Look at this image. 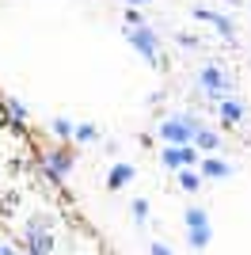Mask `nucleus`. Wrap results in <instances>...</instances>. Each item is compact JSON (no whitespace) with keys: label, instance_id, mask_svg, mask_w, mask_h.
<instances>
[{"label":"nucleus","instance_id":"obj_1","mask_svg":"<svg viewBox=\"0 0 251 255\" xmlns=\"http://www.w3.org/2000/svg\"><path fill=\"white\" fill-rule=\"evenodd\" d=\"M183 221H187V240H190V248H194V252H206V248L213 244V225H209V213L202 210V206H187Z\"/></svg>","mask_w":251,"mask_h":255},{"label":"nucleus","instance_id":"obj_2","mask_svg":"<svg viewBox=\"0 0 251 255\" xmlns=\"http://www.w3.org/2000/svg\"><path fill=\"white\" fill-rule=\"evenodd\" d=\"M129 42H133V50L141 53L148 65H160V38H156V31H148V27H133V31H129Z\"/></svg>","mask_w":251,"mask_h":255},{"label":"nucleus","instance_id":"obj_3","mask_svg":"<svg viewBox=\"0 0 251 255\" xmlns=\"http://www.w3.org/2000/svg\"><path fill=\"white\" fill-rule=\"evenodd\" d=\"M164 164H167V168H175V171L198 168V164H202V152L194 149V145H164Z\"/></svg>","mask_w":251,"mask_h":255},{"label":"nucleus","instance_id":"obj_4","mask_svg":"<svg viewBox=\"0 0 251 255\" xmlns=\"http://www.w3.org/2000/svg\"><path fill=\"white\" fill-rule=\"evenodd\" d=\"M198 88H202V92H209L213 99H221V96H232V80H229L225 73H221V69H213V65L198 73Z\"/></svg>","mask_w":251,"mask_h":255},{"label":"nucleus","instance_id":"obj_5","mask_svg":"<svg viewBox=\"0 0 251 255\" xmlns=\"http://www.w3.org/2000/svg\"><path fill=\"white\" fill-rule=\"evenodd\" d=\"M194 19H206V23H213L221 34H225V42H236V27H232V19L229 15H221V11H209V8H194Z\"/></svg>","mask_w":251,"mask_h":255},{"label":"nucleus","instance_id":"obj_6","mask_svg":"<svg viewBox=\"0 0 251 255\" xmlns=\"http://www.w3.org/2000/svg\"><path fill=\"white\" fill-rule=\"evenodd\" d=\"M217 115L225 118V126H236V122H244V115H248V111H244V103L236 96H221L217 99Z\"/></svg>","mask_w":251,"mask_h":255},{"label":"nucleus","instance_id":"obj_7","mask_svg":"<svg viewBox=\"0 0 251 255\" xmlns=\"http://www.w3.org/2000/svg\"><path fill=\"white\" fill-rule=\"evenodd\" d=\"M198 171L206 175V179H229V175H232V164H225L221 156H202Z\"/></svg>","mask_w":251,"mask_h":255},{"label":"nucleus","instance_id":"obj_8","mask_svg":"<svg viewBox=\"0 0 251 255\" xmlns=\"http://www.w3.org/2000/svg\"><path fill=\"white\" fill-rule=\"evenodd\" d=\"M46 171H50L53 179H65L73 171V156L69 152H46Z\"/></svg>","mask_w":251,"mask_h":255},{"label":"nucleus","instance_id":"obj_9","mask_svg":"<svg viewBox=\"0 0 251 255\" xmlns=\"http://www.w3.org/2000/svg\"><path fill=\"white\" fill-rule=\"evenodd\" d=\"M133 175H137L133 164H115V168H111V175H107V187H111V191H122L126 183H133Z\"/></svg>","mask_w":251,"mask_h":255},{"label":"nucleus","instance_id":"obj_10","mask_svg":"<svg viewBox=\"0 0 251 255\" xmlns=\"http://www.w3.org/2000/svg\"><path fill=\"white\" fill-rule=\"evenodd\" d=\"M27 244H31V255H50V233L42 225H31L27 229Z\"/></svg>","mask_w":251,"mask_h":255},{"label":"nucleus","instance_id":"obj_11","mask_svg":"<svg viewBox=\"0 0 251 255\" xmlns=\"http://www.w3.org/2000/svg\"><path fill=\"white\" fill-rule=\"evenodd\" d=\"M202 183H206V175H202L198 168H183V171H179V187H183L187 194H198Z\"/></svg>","mask_w":251,"mask_h":255},{"label":"nucleus","instance_id":"obj_12","mask_svg":"<svg viewBox=\"0 0 251 255\" xmlns=\"http://www.w3.org/2000/svg\"><path fill=\"white\" fill-rule=\"evenodd\" d=\"M194 149H198V152H217L221 149V133H217V129H198V137H194Z\"/></svg>","mask_w":251,"mask_h":255},{"label":"nucleus","instance_id":"obj_13","mask_svg":"<svg viewBox=\"0 0 251 255\" xmlns=\"http://www.w3.org/2000/svg\"><path fill=\"white\" fill-rule=\"evenodd\" d=\"M99 137V129L92 126V122H80V126H73V141H95Z\"/></svg>","mask_w":251,"mask_h":255},{"label":"nucleus","instance_id":"obj_14","mask_svg":"<svg viewBox=\"0 0 251 255\" xmlns=\"http://www.w3.org/2000/svg\"><path fill=\"white\" fill-rule=\"evenodd\" d=\"M53 133L61 141H73V122H65V118H53Z\"/></svg>","mask_w":251,"mask_h":255},{"label":"nucleus","instance_id":"obj_15","mask_svg":"<svg viewBox=\"0 0 251 255\" xmlns=\"http://www.w3.org/2000/svg\"><path fill=\"white\" fill-rule=\"evenodd\" d=\"M133 27H145V15H141L137 8H129L126 11V31H133Z\"/></svg>","mask_w":251,"mask_h":255},{"label":"nucleus","instance_id":"obj_16","mask_svg":"<svg viewBox=\"0 0 251 255\" xmlns=\"http://www.w3.org/2000/svg\"><path fill=\"white\" fill-rule=\"evenodd\" d=\"M8 115L15 118V122H23V118H27V111H23V103H19V99H8Z\"/></svg>","mask_w":251,"mask_h":255},{"label":"nucleus","instance_id":"obj_17","mask_svg":"<svg viewBox=\"0 0 251 255\" xmlns=\"http://www.w3.org/2000/svg\"><path fill=\"white\" fill-rule=\"evenodd\" d=\"M133 217H137V221H148V202H145V198H137V202H133Z\"/></svg>","mask_w":251,"mask_h":255},{"label":"nucleus","instance_id":"obj_18","mask_svg":"<svg viewBox=\"0 0 251 255\" xmlns=\"http://www.w3.org/2000/svg\"><path fill=\"white\" fill-rule=\"evenodd\" d=\"M152 255H171V248H167V244H160V240H156V244H152Z\"/></svg>","mask_w":251,"mask_h":255},{"label":"nucleus","instance_id":"obj_19","mask_svg":"<svg viewBox=\"0 0 251 255\" xmlns=\"http://www.w3.org/2000/svg\"><path fill=\"white\" fill-rule=\"evenodd\" d=\"M126 4H129V8H137V4H145V0H126Z\"/></svg>","mask_w":251,"mask_h":255},{"label":"nucleus","instance_id":"obj_20","mask_svg":"<svg viewBox=\"0 0 251 255\" xmlns=\"http://www.w3.org/2000/svg\"><path fill=\"white\" fill-rule=\"evenodd\" d=\"M0 255H4V248H0Z\"/></svg>","mask_w":251,"mask_h":255}]
</instances>
